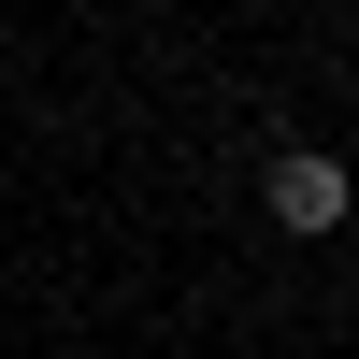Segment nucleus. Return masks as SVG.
Masks as SVG:
<instances>
[{
    "mask_svg": "<svg viewBox=\"0 0 359 359\" xmlns=\"http://www.w3.org/2000/svg\"><path fill=\"white\" fill-rule=\"evenodd\" d=\"M273 216L302 230V245H316V230H345V158H316V144H287V158H273Z\"/></svg>",
    "mask_w": 359,
    "mask_h": 359,
    "instance_id": "nucleus-1",
    "label": "nucleus"
}]
</instances>
